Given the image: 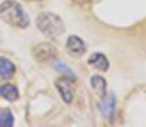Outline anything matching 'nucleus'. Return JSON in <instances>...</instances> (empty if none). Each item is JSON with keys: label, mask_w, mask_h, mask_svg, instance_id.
Returning a JSON list of instances; mask_svg holds the SVG:
<instances>
[{"label": "nucleus", "mask_w": 146, "mask_h": 127, "mask_svg": "<svg viewBox=\"0 0 146 127\" xmlns=\"http://www.w3.org/2000/svg\"><path fill=\"white\" fill-rule=\"evenodd\" d=\"M15 73V64L5 58H0V76L2 78H12Z\"/></svg>", "instance_id": "nucleus-9"}, {"label": "nucleus", "mask_w": 146, "mask_h": 127, "mask_svg": "<svg viewBox=\"0 0 146 127\" xmlns=\"http://www.w3.org/2000/svg\"><path fill=\"white\" fill-rule=\"evenodd\" d=\"M90 83H92V86H94V90H95V91H99V95H100V97H104V95H106V88H107V82H106V80H104L102 76H99V75L92 76Z\"/></svg>", "instance_id": "nucleus-10"}, {"label": "nucleus", "mask_w": 146, "mask_h": 127, "mask_svg": "<svg viewBox=\"0 0 146 127\" xmlns=\"http://www.w3.org/2000/svg\"><path fill=\"white\" fill-rule=\"evenodd\" d=\"M37 29L46 36V38H58L63 34L65 31V24L61 20L60 15L56 14H51V12H44L37 17L36 20Z\"/></svg>", "instance_id": "nucleus-2"}, {"label": "nucleus", "mask_w": 146, "mask_h": 127, "mask_svg": "<svg viewBox=\"0 0 146 127\" xmlns=\"http://www.w3.org/2000/svg\"><path fill=\"white\" fill-rule=\"evenodd\" d=\"M0 17L3 22H7L9 26L19 27V29H26L29 26V17L24 12V9L14 2V0H5L0 5Z\"/></svg>", "instance_id": "nucleus-1"}, {"label": "nucleus", "mask_w": 146, "mask_h": 127, "mask_svg": "<svg viewBox=\"0 0 146 127\" xmlns=\"http://www.w3.org/2000/svg\"><path fill=\"white\" fill-rule=\"evenodd\" d=\"M34 56H36L39 61H56L58 58V53H56V47L48 44V42H41L34 47Z\"/></svg>", "instance_id": "nucleus-3"}, {"label": "nucleus", "mask_w": 146, "mask_h": 127, "mask_svg": "<svg viewBox=\"0 0 146 127\" xmlns=\"http://www.w3.org/2000/svg\"><path fill=\"white\" fill-rule=\"evenodd\" d=\"M90 0H73V3H78V5H85V3H88Z\"/></svg>", "instance_id": "nucleus-13"}, {"label": "nucleus", "mask_w": 146, "mask_h": 127, "mask_svg": "<svg viewBox=\"0 0 146 127\" xmlns=\"http://www.w3.org/2000/svg\"><path fill=\"white\" fill-rule=\"evenodd\" d=\"M85 42L82 41L78 36H70L68 38V41H66V51L75 56V58H80V56H83L85 54Z\"/></svg>", "instance_id": "nucleus-6"}, {"label": "nucleus", "mask_w": 146, "mask_h": 127, "mask_svg": "<svg viewBox=\"0 0 146 127\" xmlns=\"http://www.w3.org/2000/svg\"><path fill=\"white\" fill-rule=\"evenodd\" d=\"M14 126V115L10 110H3L0 112V127H10Z\"/></svg>", "instance_id": "nucleus-11"}, {"label": "nucleus", "mask_w": 146, "mask_h": 127, "mask_svg": "<svg viewBox=\"0 0 146 127\" xmlns=\"http://www.w3.org/2000/svg\"><path fill=\"white\" fill-rule=\"evenodd\" d=\"M0 95H2L5 100L14 102V100H17V98H19V90H17V86H15V85L5 83V85H2V86H0Z\"/></svg>", "instance_id": "nucleus-8"}, {"label": "nucleus", "mask_w": 146, "mask_h": 127, "mask_svg": "<svg viewBox=\"0 0 146 127\" xmlns=\"http://www.w3.org/2000/svg\"><path fill=\"white\" fill-rule=\"evenodd\" d=\"M88 64L94 66V68H97L99 71L109 70V59H107L106 54H102V53H94V54L88 58Z\"/></svg>", "instance_id": "nucleus-7"}, {"label": "nucleus", "mask_w": 146, "mask_h": 127, "mask_svg": "<svg viewBox=\"0 0 146 127\" xmlns=\"http://www.w3.org/2000/svg\"><path fill=\"white\" fill-rule=\"evenodd\" d=\"M72 82L73 80L66 78V76H63V78H60V80L56 82V88H58L61 98L65 100V103H72L73 102V85H72Z\"/></svg>", "instance_id": "nucleus-5"}, {"label": "nucleus", "mask_w": 146, "mask_h": 127, "mask_svg": "<svg viewBox=\"0 0 146 127\" xmlns=\"http://www.w3.org/2000/svg\"><path fill=\"white\" fill-rule=\"evenodd\" d=\"M54 68H56V71H60V73H61V75H65L66 78H70V80H75V75L72 73V70H70L66 64H63V63L56 61V63H54Z\"/></svg>", "instance_id": "nucleus-12"}, {"label": "nucleus", "mask_w": 146, "mask_h": 127, "mask_svg": "<svg viewBox=\"0 0 146 127\" xmlns=\"http://www.w3.org/2000/svg\"><path fill=\"white\" fill-rule=\"evenodd\" d=\"M100 112H102V115L109 122H114V119H115V95L114 93H109V95H104L102 97Z\"/></svg>", "instance_id": "nucleus-4"}]
</instances>
